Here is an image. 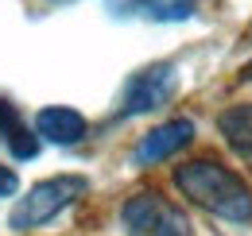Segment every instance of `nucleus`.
I'll list each match as a JSON object with an SVG mask.
<instances>
[{
    "label": "nucleus",
    "mask_w": 252,
    "mask_h": 236,
    "mask_svg": "<svg viewBox=\"0 0 252 236\" xmlns=\"http://www.w3.org/2000/svg\"><path fill=\"white\" fill-rule=\"evenodd\" d=\"M245 78H249V82H252V62H249V66H245Z\"/></svg>",
    "instance_id": "f8f14e48"
},
{
    "label": "nucleus",
    "mask_w": 252,
    "mask_h": 236,
    "mask_svg": "<svg viewBox=\"0 0 252 236\" xmlns=\"http://www.w3.org/2000/svg\"><path fill=\"white\" fill-rule=\"evenodd\" d=\"M175 186L187 202H194L198 209L214 213L221 221H233V225L252 221L249 182L233 175L229 167H221L218 159H190L183 167H175Z\"/></svg>",
    "instance_id": "f257e3e1"
},
{
    "label": "nucleus",
    "mask_w": 252,
    "mask_h": 236,
    "mask_svg": "<svg viewBox=\"0 0 252 236\" xmlns=\"http://www.w3.org/2000/svg\"><path fill=\"white\" fill-rule=\"evenodd\" d=\"M16 120H20V117H16V105H12V101H0V136H4Z\"/></svg>",
    "instance_id": "9b49d317"
},
{
    "label": "nucleus",
    "mask_w": 252,
    "mask_h": 236,
    "mask_svg": "<svg viewBox=\"0 0 252 236\" xmlns=\"http://www.w3.org/2000/svg\"><path fill=\"white\" fill-rule=\"evenodd\" d=\"M175 66L171 62H156L140 74H132L125 86V97H121V117H144V113H156L163 109L171 97H175Z\"/></svg>",
    "instance_id": "20e7f679"
},
{
    "label": "nucleus",
    "mask_w": 252,
    "mask_h": 236,
    "mask_svg": "<svg viewBox=\"0 0 252 236\" xmlns=\"http://www.w3.org/2000/svg\"><path fill=\"white\" fill-rule=\"evenodd\" d=\"M16 190H20V178H16V171L0 167V198H12Z\"/></svg>",
    "instance_id": "9d476101"
},
{
    "label": "nucleus",
    "mask_w": 252,
    "mask_h": 236,
    "mask_svg": "<svg viewBox=\"0 0 252 236\" xmlns=\"http://www.w3.org/2000/svg\"><path fill=\"white\" fill-rule=\"evenodd\" d=\"M190 140H194V120L187 117H175L167 120V124H159L152 128L136 151H132V163L136 167H152V163H163V159H171V155H179L183 148H190Z\"/></svg>",
    "instance_id": "39448f33"
},
{
    "label": "nucleus",
    "mask_w": 252,
    "mask_h": 236,
    "mask_svg": "<svg viewBox=\"0 0 252 236\" xmlns=\"http://www.w3.org/2000/svg\"><path fill=\"white\" fill-rule=\"evenodd\" d=\"M4 136H8V140H4V144H8V151H12V155H16L20 163L35 159V155H39V148H43V140L35 136V128H24L20 120H16V124H12V128H8Z\"/></svg>",
    "instance_id": "1a4fd4ad"
},
{
    "label": "nucleus",
    "mask_w": 252,
    "mask_h": 236,
    "mask_svg": "<svg viewBox=\"0 0 252 236\" xmlns=\"http://www.w3.org/2000/svg\"><path fill=\"white\" fill-rule=\"evenodd\" d=\"M59 4H66V0H59Z\"/></svg>",
    "instance_id": "ddd939ff"
},
{
    "label": "nucleus",
    "mask_w": 252,
    "mask_h": 236,
    "mask_svg": "<svg viewBox=\"0 0 252 236\" xmlns=\"http://www.w3.org/2000/svg\"><path fill=\"white\" fill-rule=\"evenodd\" d=\"M198 8V0H125L121 12H132V16H144V20H156V24H179V20H190Z\"/></svg>",
    "instance_id": "6e6552de"
},
{
    "label": "nucleus",
    "mask_w": 252,
    "mask_h": 236,
    "mask_svg": "<svg viewBox=\"0 0 252 236\" xmlns=\"http://www.w3.org/2000/svg\"><path fill=\"white\" fill-rule=\"evenodd\" d=\"M218 132L241 159L252 163V105H229L218 117Z\"/></svg>",
    "instance_id": "0eeeda50"
},
{
    "label": "nucleus",
    "mask_w": 252,
    "mask_h": 236,
    "mask_svg": "<svg viewBox=\"0 0 252 236\" xmlns=\"http://www.w3.org/2000/svg\"><path fill=\"white\" fill-rule=\"evenodd\" d=\"M121 225L128 236H194L187 213L156 190H140L121 206Z\"/></svg>",
    "instance_id": "7ed1b4c3"
},
{
    "label": "nucleus",
    "mask_w": 252,
    "mask_h": 236,
    "mask_svg": "<svg viewBox=\"0 0 252 236\" xmlns=\"http://www.w3.org/2000/svg\"><path fill=\"white\" fill-rule=\"evenodd\" d=\"M82 194H86V178H82V175L43 178V182H35L32 190L12 206L8 225H12V233H32V229H43V225H51L63 209L74 206Z\"/></svg>",
    "instance_id": "f03ea898"
},
{
    "label": "nucleus",
    "mask_w": 252,
    "mask_h": 236,
    "mask_svg": "<svg viewBox=\"0 0 252 236\" xmlns=\"http://www.w3.org/2000/svg\"><path fill=\"white\" fill-rule=\"evenodd\" d=\"M90 132L86 117L70 105H47L35 113V136L43 144H55V148H70V144H82Z\"/></svg>",
    "instance_id": "423d86ee"
}]
</instances>
